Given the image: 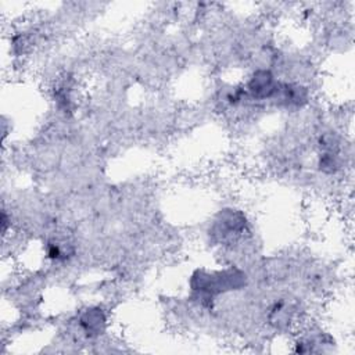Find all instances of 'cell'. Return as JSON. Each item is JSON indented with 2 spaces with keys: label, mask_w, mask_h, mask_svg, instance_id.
<instances>
[{
  "label": "cell",
  "mask_w": 355,
  "mask_h": 355,
  "mask_svg": "<svg viewBox=\"0 0 355 355\" xmlns=\"http://www.w3.org/2000/svg\"><path fill=\"white\" fill-rule=\"evenodd\" d=\"M247 90L255 98H269L277 93L279 83H276L270 72L258 71L250 79L247 85Z\"/></svg>",
  "instance_id": "cell-1"
}]
</instances>
